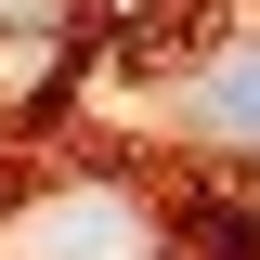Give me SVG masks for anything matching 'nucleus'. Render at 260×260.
Returning <instances> with one entry per match:
<instances>
[{
  "label": "nucleus",
  "instance_id": "nucleus-1",
  "mask_svg": "<svg viewBox=\"0 0 260 260\" xmlns=\"http://www.w3.org/2000/svg\"><path fill=\"white\" fill-rule=\"evenodd\" d=\"M0 260H169V234L130 182L78 169V182H39L0 208Z\"/></svg>",
  "mask_w": 260,
  "mask_h": 260
},
{
  "label": "nucleus",
  "instance_id": "nucleus-2",
  "mask_svg": "<svg viewBox=\"0 0 260 260\" xmlns=\"http://www.w3.org/2000/svg\"><path fill=\"white\" fill-rule=\"evenodd\" d=\"M182 117H195V143H208V156L260 169V26H234L221 52L182 78Z\"/></svg>",
  "mask_w": 260,
  "mask_h": 260
}]
</instances>
